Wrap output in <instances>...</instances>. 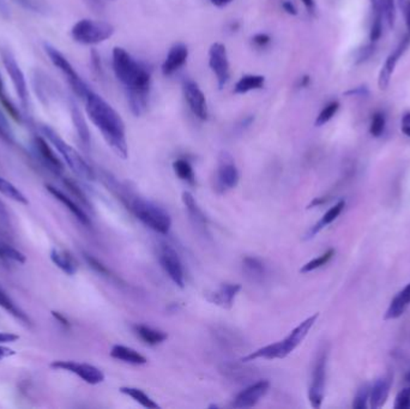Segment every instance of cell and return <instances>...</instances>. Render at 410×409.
Segmentation results:
<instances>
[{"label": "cell", "mask_w": 410, "mask_h": 409, "mask_svg": "<svg viewBox=\"0 0 410 409\" xmlns=\"http://www.w3.org/2000/svg\"><path fill=\"white\" fill-rule=\"evenodd\" d=\"M113 69L115 76L127 91L131 111L137 117L142 115L149 100L150 72L122 47L113 49Z\"/></svg>", "instance_id": "6da1fadb"}, {"label": "cell", "mask_w": 410, "mask_h": 409, "mask_svg": "<svg viewBox=\"0 0 410 409\" xmlns=\"http://www.w3.org/2000/svg\"><path fill=\"white\" fill-rule=\"evenodd\" d=\"M84 101L88 117L100 130L107 144L117 155L122 159H127L129 147L126 142L125 124L120 115L93 91L88 93Z\"/></svg>", "instance_id": "7a4b0ae2"}, {"label": "cell", "mask_w": 410, "mask_h": 409, "mask_svg": "<svg viewBox=\"0 0 410 409\" xmlns=\"http://www.w3.org/2000/svg\"><path fill=\"white\" fill-rule=\"evenodd\" d=\"M318 317H319V313H314L309 318L305 319L304 322H301L297 327L293 329L286 339L278 341L276 344H268L265 347L257 349L255 352L250 353L248 356H244L241 361L248 363V361H257V359L274 361V359H283L286 356H288L305 340V337L307 336L309 330L317 322Z\"/></svg>", "instance_id": "3957f363"}, {"label": "cell", "mask_w": 410, "mask_h": 409, "mask_svg": "<svg viewBox=\"0 0 410 409\" xmlns=\"http://www.w3.org/2000/svg\"><path fill=\"white\" fill-rule=\"evenodd\" d=\"M127 207L139 221L156 233L162 235L169 233L172 227L171 215L160 205L141 197H134L132 200H127Z\"/></svg>", "instance_id": "277c9868"}, {"label": "cell", "mask_w": 410, "mask_h": 409, "mask_svg": "<svg viewBox=\"0 0 410 409\" xmlns=\"http://www.w3.org/2000/svg\"><path fill=\"white\" fill-rule=\"evenodd\" d=\"M41 130H42L45 138L60 154L63 160L65 161V164L71 168V171L75 174H77L79 178L84 179V181H95L96 176H95L93 168L90 167L86 160L82 157L81 154L75 148L71 147L69 143H66L65 141L61 138L53 129H51L47 125H42Z\"/></svg>", "instance_id": "5b68a950"}, {"label": "cell", "mask_w": 410, "mask_h": 409, "mask_svg": "<svg viewBox=\"0 0 410 409\" xmlns=\"http://www.w3.org/2000/svg\"><path fill=\"white\" fill-rule=\"evenodd\" d=\"M113 34V25L95 20H81L71 29L73 40L82 45H96L106 41Z\"/></svg>", "instance_id": "8992f818"}, {"label": "cell", "mask_w": 410, "mask_h": 409, "mask_svg": "<svg viewBox=\"0 0 410 409\" xmlns=\"http://www.w3.org/2000/svg\"><path fill=\"white\" fill-rule=\"evenodd\" d=\"M45 48L46 53L49 54V60L52 62V64L56 67L59 69L61 74H64V77L66 78V81L69 83V86H71L73 93L77 95L78 98L84 100L90 91V88L82 79L81 76L77 74V71L71 65V63L66 59L64 54L60 53L57 48H54L52 46L46 45Z\"/></svg>", "instance_id": "52a82bcc"}, {"label": "cell", "mask_w": 410, "mask_h": 409, "mask_svg": "<svg viewBox=\"0 0 410 409\" xmlns=\"http://www.w3.org/2000/svg\"><path fill=\"white\" fill-rule=\"evenodd\" d=\"M215 179V190L217 193L231 191L239 184V171L229 152H222L219 154Z\"/></svg>", "instance_id": "ba28073f"}, {"label": "cell", "mask_w": 410, "mask_h": 409, "mask_svg": "<svg viewBox=\"0 0 410 409\" xmlns=\"http://www.w3.org/2000/svg\"><path fill=\"white\" fill-rule=\"evenodd\" d=\"M326 361H328V352L323 349L318 354L314 368L312 371V379L309 389V403L313 408H321L323 400H324L325 377H326Z\"/></svg>", "instance_id": "9c48e42d"}, {"label": "cell", "mask_w": 410, "mask_h": 409, "mask_svg": "<svg viewBox=\"0 0 410 409\" xmlns=\"http://www.w3.org/2000/svg\"><path fill=\"white\" fill-rule=\"evenodd\" d=\"M1 59H3L5 70H6V72L10 76V79H11V83H13V88H15L17 96L20 98V103L23 105L25 108H27L29 103V93L23 71L20 70V65L17 64L16 59L13 57V54L8 49H3L1 51Z\"/></svg>", "instance_id": "30bf717a"}, {"label": "cell", "mask_w": 410, "mask_h": 409, "mask_svg": "<svg viewBox=\"0 0 410 409\" xmlns=\"http://www.w3.org/2000/svg\"><path fill=\"white\" fill-rule=\"evenodd\" d=\"M51 368L54 370H63L68 372L77 375L81 379L90 385H98L105 381V375L101 370L95 368L93 365L86 363H77L72 361H56L51 364Z\"/></svg>", "instance_id": "8fae6325"}, {"label": "cell", "mask_w": 410, "mask_h": 409, "mask_svg": "<svg viewBox=\"0 0 410 409\" xmlns=\"http://www.w3.org/2000/svg\"><path fill=\"white\" fill-rule=\"evenodd\" d=\"M159 262L165 273L172 281L180 287H185V274H184L183 263L180 261L177 251L167 244L159 246Z\"/></svg>", "instance_id": "7c38bea8"}, {"label": "cell", "mask_w": 410, "mask_h": 409, "mask_svg": "<svg viewBox=\"0 0 410 409\" xmlns=\"http://www.w3.org/2000/svg\"><path fill=\"white\" fill-rule=\"evenodd\" d=\"M209 66L215 74L219 89H222L229 81V60L227 49L224 44L216 42L209 49Z\"/></svg>", "instance_id": "4fadbf2b"}, {"label": "cell", "mask_w": 410, "mask_h": 409, "mask_svg": "<svg viewBox=\"0 0 410 409\" xmlns=\"http://www.w3.org/2000/svg\"><path fill=\"white\" fill-rule=\"evenodd\" d=\"M269 389H270V382L268 379H262L248 385V388L241 390L234 397L232 402L233 408L245 409L255 407L260 401V398L268 394Z\"/></svg>", "instance_id": "5bb4252c"}, {"label": "cell", "mask_w": 410, "mask_h": 409, "mask_svg": "<svg viewBox=\"0 0 410 409\" xmlns=\"http://www.w3.org/2000/svg\"><path fill=\"white\" fill-rule=\"evenodd\" d=\"M409 46L410 35L408 34L399 41L397 47L394 49V52L386 58L385 64L383 65L382 70L379 72V76H378V86H379L380 91H385L386 88L390 84L395 67L397 65V63L399 62V59L403 57V54L406 53V49L409 48Z\"/></svg>", "instance_id": "9a60e30c"}, {"label": "cell", "mask_w": 410, "mask_h": 409, "mask_svg": "<svg viewBox=\"0 0 410 409\" xmlns=\"http://www.w3.org/2000/svg\"><path fill=\"white\" fill-rule=\"evenodd\" d=\"M184 95L187 103L190 106L192 113L197 118L205 120L207 118V98L202 89L197 83L193 81H185L184 82Z\"/></svg>", "instance_id": "2e32d148"}, {"label": "cell", "mask_w": 410, "mask_h": 409, "mask_svg": "<svg viewBox=\"0 0 410 409\" xmlns=\"http://www.w3.org/2000/svg\"><path fill=\"white\" fill-rule=\"evenodd\" d=\"M240 291L241 286L239 283H224L216 291L209 293L207 295V300L216 306L229 310L234 305L236 295L239 294Z\"/></svg>", "instance_id": "e0dca14e"}, {"label": "cell", "mask_w": 410, "mask_h": 409, "mask_svg": "<svg viewBox=\"0 0 410 409\" xmlns=\"http://www.w3.org/2000/svg\"><path fill=\"white\" fill-rule=\"evenodd\" d=\"M34 145H35L37 154L40 156L41 161L52 172L57 173V174L63 172L64 164L61 162L60 159L58 157L57 154L54 152L53 149L51 148L49 142H47V139L44 138V137H37L35 141H34Z\"/></svg>", "instance_id": "ac0fdd59"}, {"label": "cell", "mask_w": 410, "mask_h": 409, "mask_svg": "<svg viewBox=\"0 0 410 409\" xmlns=\"http://www.w3.org/2000/svg\"><path fill=\"white\" fill-rule=\"evenodd\" d=\"M187 57H188V49H187L186 45L177 44V45L173 46L167 54L166 60L163 63V74L172 76L174 72H177L181 66L185 65Z\"/></svg>", "instance_id": "d6986e66"}, {"label": "cell", "mask_w": 410, "mask_h": 409, "mask_svg": "<svg viewBox=\"0 0 410 409\" xmlns=\"http://www.w3.org/2000/svg\"><path fill=\"white\" fill-rule=\"evenodd\" d=\"M183 203L186 208L187 214L190 216L192 223L195 227H197L199 232L202 233H207V216L204 215L203 210L199 208L198 203L196 201L195 197L191 193H183Z\"/></svg>", "instance_id": "ffe728a7"}, {"label": "cell", "mask_w": 410, "mask_h": 409, "mask_svg": "<svg viewBox=\"0 0 410 409\" xmlns=\"http://www.w3.org/2000/svg\"><path fill=\"white\" fill-rule=\"evenodd\" d=\"M46 188L49 190V193H51L56 200H58V201L60 202L61 204L65 205L66 208L69 209L73 216L76 217L78 221L81 222L82 225L87 226V227H89V226L91 225L90 219L88 217V215L84 213V210H83L77 203H75L69 196H66L65 193L60 191L59 188L51 186V185H46Z\"/></svg>", "instance_id": "44dd1931"}, {"label": "cell", "mask_w": 410, "mask_h": 409, "mask_svg": "<svg viewBox=\"0 0 410 409\" xmlns=\"http://www.w3.org/2000/svg\"><path fill=\"white\" fill-rule=\"evenodd\" d=\"M391 383H392L391 375H386L374 383L370 391L371 408L378 409L383 407L390 393Z\"/></svg>", "instance_id": "7402d4cb"}, {"label": "cell", "mask_w": 410, "mask_h": 409, "mask_svg": "<svg viewBox=\"0 0 410 409\" xmlns=\"http://www.w3.org/2000/svg\"><path fill=\"white\" fill-rule=\"evenodd\" d=\"M110 356L126 364L144 365L148 363V359L143 354L137 352L134 348L126 347L122 344L113 346L110 349Z\"/></svg>", "instance_id": "603a6c76"}, {"label": "cell", "mask_w": 410, "mask_h": 409, "mask_svg": "<svg viewBox=\"0 0 410 409\" xmlns=\"http://www.w3.org/2000/svg\"><path fill=\"white\" fill-rule=\"evenodd\" d=\"M409 304L410 283L392 299V301H391L390 306L387 309L384 318L386 320H389V319H396L398 317H401L406 311V307L409 306Z\"/></svg>", "instance_id": "cb8c5ba5"}, {"label": "cell", "mask_w": 410, "mask_h": 409, "mask_svg": "<svg viewBox=\"0 0 410 409\" xmlns=\"http://www.w3.org/2000/svg\"><path fill=\"white\" fill-rule=\"evenodd\" d=\"M51 261L56 264V266L60 269L61 271H64L66 275L69 276H72V275L76 274L78 271V263L75 258L72 257V254L68 252L65 250H59V249H52L51 251Z\"/></svg>", "instance_id": "d4e9b609"}, {"label": "cell", "mask_w": 410, "mask_h": 409, "mask_svg": "<svg viewBox=\"0 0 410 409\" xmlns=\"http://www.w3.org/2000/svg\"><path fill=\"white\" fill-rule=\"evenodd\" d=\"M345 207V202L340 201L338 204H335L333 208H330L329 210L323 215L321 220H319L316 225L312 226V227L309 228V232L305 235V239H306V240L312 239V238L316 237V235L321 232V229L325 228L326 226L331 225V223L340 216V214L342 213V210H343Z\"/></svg>", "instance_id": "484cf974"}, {"label": "cell", "mask_w": 410, "mask_h": 409, "mask_svg": "<svg viewBox=\"0 0 410 409\" xmlns=\"http://www.w3.org/2000/svg\"><path fill=\"white\" fill-rule=\"evenodd\" d=\"M134 330L136 332V335L139 336L144 344H149V346H158V344H163L168 339L167 332L159 330V329L148 327L144 324L134 325Z\"/></svg>", "instance_id": "4316f807"}, {"label": "cell", "mask_w": 410, "mask_h": 409, "mask_svg": "<svg viewBox=\"0 0 410 409\" xmlns=\"http://www.w3.org/2000/svg\"><path fill=\"white\" fill-rule=\"evenodd\" d=\"M243 271L248 280L253 283H260L265 275L264 263L260 258L248 256L243 259Z\"/></svg>", "instance_id": "83f0119b"}, {"label": "cell", "mask_w": 410, "mask_h": 409, "mask_svg": "<svg viewBox=\"0 0 410 409\" xmlns=\"http://www.w3.org/2000/svg\"><path fill=\"white\" fill-rule=\"evenodd\" d=\"M264 76L260 74H245L240 78L234 86L236 94H246L248 91H258L264 86Z\"/></svg>", "instance_id": "f1b7e54d"}, {"label": "cell", "mask_w": 410, "mask_h": 409, "mask_svg": "<svg viewBox=\"0 0 410 409\" xmlns=\"http://www.w3.org/2000/svg\"><path fill=\"white\" fill-rule=\"evenodd\" d=\"M71 118H72L73 125H75V129L77 131L78 137L81 139L82 143L87 145V147H89V129L87 125L86 119L82 115V112L79 111L77 105H75V103H71Z\"/></svg>", "instance_id": "f546056e"}, {"label": "cell", "mask_w": 410, "mask_h": 409, "mask_svg": "<svg viewBox=\"0 0 410 409\" xmlns=\"http://www.w3.org/2000/svg\"><path fill=\"white\" fill-rule=\"evenodd\" d=\"M0 307H3L5 311L8 312L10 315H13L15 318L18 319L20 322L25 324L30 323L28 316L25 315V311H22L18 305H17L13 299L8 297V293L3 290V287L0 286Z\"/></svg>", "instance_id": "4dcf8cb0"}, {"label": "cell", "mask_w": 410, "mask_h": 409, "mask_svg": "<svg viewBox=\"0 0 410 409\" xmlns=\"http://www.w3.org/2000/svg\"><path fill=\"white\" fill-rule=\"evenodd\" d=\"M120 393L131 397L132 400H134V401L139 403V405H143L144 408H160V405H158L150 396H148V395H146L143 390H141V389L132 388V387H122V388H120Z\"/></svg>", "instance_id": "1f68e13d"}, {"label": "cell", "mask_w": 410, "mask_h": 409, "mask_svg": "<svg viewBox=\"0 0 410 409\" xmlns=\"http://www.w3.org/2000/svg\"><path fill=\"white\" fill-rule=\"evenodd\" d=\"M173 169L175 174L183 181H186L187 184L196 185V176L193 172L191 164L187 160L179 159L173 162Z\"/></svg>", "instance_id": "d6a6232c"}, {"label": "cell", "mask_w": 410, "mask_h": 409, "mask_svg": "<svg viewBox=\"0 0 410 409\" xmlns=\"http://www.w3.org/2000/svg\"><path fill=\"white\" fill-rule=\"evenodd\" d=\"M0 193H3L4 196L8 197L13 201L18 202L22 204H28V198L20 191L15 185L11 184L10 181L4 179L3 176H0Z\"/></svg>", "instance_id": "836d02e7"}, {"label": "cell", "mask_w": 410, "mask_h": 409, "mask_svg": "<svg viewBox=\"0 0 410 409\" xmlns=\"http://www.w3.org/2000/svg\"><path fill=\"white\" fill-rule=\"evenodd\" d=\"M0 103H1L3 107H4L5 111L8 112V115H10L13 120H16L18 123L22 122V117H20L18 108L15 106V103L8 98V95L5 93L4 83H3L1 76H0Z\"/></svg>", "instance_id": "e575fe53"}, {"label": "cell", "mask_w": 410, "mask_h": 409, "mask_svg": "<svg viewBox=\"0 0 410 409\" xmlns=\"http://www.w3.org/2000/svg\"><path fill=\"white\" fill-rule=\"evenodd\" d=\"M335 256V250L333 249H329V250L324 252V254L319 256V257L314 258L312 261H309V263H306L302 268L300 269V273L302 274H306V273H311V271H316V269H319L321 266H325L326 263L329 262L330 259Z\"/></svg>", "instance_id": "d590c367"}, {"label": "cell", "mask_w": 410, "mask_h": 409, "mask_svg": "<svg viewBox=\"0 0 410 409\" xmlns=\"http://www.w3.org/2000/svg\"><path fill=\"white\" fill-rule=\"evenodd\" d=\"M383 22H384V15H383V8H373V22L371 27L370 40L371 42H377L383 34Z\"/></svg>", "instance_id": "8d00e7d4"}, {"label": "cell", "mask_w": 410, "mask_h": 409, "mask_svg": "<svg viewBox=\"0 0 410 409\" xmlns=\"http://www.w3.org/2000/svg\"><path fill=\"white\" fill-rule=\"evenodd\" d=\"M338 110H340V103H338V101H331V103H328V105L321 110V113L318 115L314 125L321 127L323 126V125H325V124L329 123L330 120H331V119L335 117V115L338 113Z\"/></svg>", "instance_id": "74e56055"}, {"label": "cell", "mask_w": 410, "mask_h": 409, "mask_svg": "<svg viewBox=\"0 0 410 409\" xmlns=\"http://www.w3.org/2000/svg\"><path fill=\"white\" fill-rule=\"evenodd\" d=\"M0 258L20 263V264H25V261H27L25 254H22L20 251L13 249V246L4 244V242H0Z\"/></svg>", "instance_id": "f35d334b"}, {"label": "cell", "mask_w": 410, "mask_h": 409, "mask_svg": "<svg viewBox=\"0 0 410 409\" xmlns=\"http://www.w3.org/2000/svg\"><path fill=\"white\" fill-rule=\"evenodd\" d=\"M382 3L383 15L384 21L389 28H394L395 20H396V4L395 0H380Z\"/></svg>", "instance_id": "ab89813d"}, {"label": "cell", "mask_w": 410, "mask_h": 409, "mask_svg": "<svg viewBox=\"0 0 410 409\" xmlns=\"http://www.w3.org/2000/svg\"><path fill=\"white\" fill-rule=\"evenodd\" d=\"M386 119L382 112L374 113L371 122L370 134L373 137H380L385 130Z\"/></svg>", "instance_id": "60d3db41"}, {"label": "cell", "mask_w": 410, "mask_h": 409, "mask_svg": "<svg viewBox=\"0 0 410 409\" xmlns=\"http://www.w3.org/2000/svg\"><path fill=\"white\" fill-rule=\"evenodd\" d=\"M370 391L371 389L369 385H362L361 388L359 389L357 396H355V398H354L353 408H367V401L370 400Z\"/></svg>", "instance_id": "b9f144b4"}, {"label": "cell", "mask_w": 410, "mask_h": 409, "mask_svg": "<svg viewBox=\"0 0 410 409\" xmlns=\"http://www.w3.org/2000/svg\"><path fill=\"white\" fill-rule=\"evenodd\" d=\"M84 259H86L87 263L89 264L90 268L96 271V273H98V274L107 276V278H115V276L110 273V269H108L106 266H103L98 259L93 257L91 254H84Z\"/></svg>", "instance_id": "7bdbcfd3"}, {"label": "cell", "mask_w": 410, "mask_h": 409, "mask_svg": "<svg viewBox=\"0 0 410 409\" xmlns=\"http://www.w3.org/2000/svg\"><path fill=\"white\" fill-rule=\"evenodd\" d=\"M374 54V44L372 42L371 45H366L361 48L357 49V52L354 53V63L355 64H362V63L367 62Z\"/></svg>", "instance_id": "ee69618b"}, {"label": "cell", "mask_w": 410, "mask_h": 409, "mask_svg": "<svg viewBox=\"0 0 410 409\" xmlns=\"http://www.w3.org/2000/svg\"><path fill=\"white\" fill-rule=\"evenodd\" d=\"M0 137L4 139L8 143L13 142V132L11 127L8 125V120L5 118L4 115L0 112Z\"/></svg>", "instance_id": "f6af8a7d"}, {"label": "cell", "mask_w": 410, "mask_h": 409, "mask_svg": "<svg viewBox=\"0 0 410 409\" xmlns=\"http://www.w3.org/2000/svg\"><path fill=\"white\" fill-rule=\"evenodd\" d=\"M395 408L406 409L410 408V387L404 388L398 393L395 402Z\"/></svg>", "instance_id": "bcb514c9"}, {"label": "cell", "mask_w": 410, "mask_h": 409, "mask_svg": "<svg viewBox=\"0 0 410 409\" xmlns=\"http://www.w3.org/2000/svg\"><path fill=\"white\" fill-rule=\"evenodd\" d=\"M15 1L35 13H41L45 8L44 1H40V0H15Z\"/></svg>", "instance_id": "7dc6e473"}, {"label": "cell", "mask_w": 410, "mask_h": 409, "mask_svg": "<svg viewBox=\"0 0 410 409\" xmlns=\"http://www.w3.org/2000/svg\"><path fill=\"white\" fill-rule=\"evenodd\" d=\"M345 96H350V98H367L370 95V91L366 86H357V88H352L348 91H345Z\"/></svg>", "instance_id": "c3c4849f"}, {"label": "cell", "mask_w": 410, "mask_h": 409, "mask_svg": "<svg viewBox=\"0 0 410 409\" xmlns=\"http://www.w3.org/2000/svg\"><path fill=\"white\" fill-rule=\"evenodd\" d=\"M270 37H269L268 34H257L253 37V42H255V45L260 46V47H264V46L268 45L269 42H270Z\"/></svg>", "instance_id": "681fc988"}, {"label": "cell", "mask_w": 410, "mask_h": 409, "mask_svg": "<svg viewBox=\"0 0 410 409\" xmlns=\"http://www.w3.org/2000/svg\"><path fill=\"white\" fill-rule=\"evenodd\" d=\"M17 340H20V336L16 334L0 332V344H10Z\"/></svg>", "instance_id": "f907efd6"}, {"label": "cell", "mask_w": 410, "mask_h": 409, "mask_svg": "<svg viewBox=\"0 0 410 409\" xmlns=\"http://www.w3.org/2000/svg\"><path fill=\"white\" fill-rule=\"evenodd\" d=\"M282 8H283L286 13H289V15H293V16L297 15V8H295V5L293 4L292 1H288V0H287V1H283Z\"/></svg>", "instance_id": "816d5d0a"}, {"label": "cell", "mask_w": 410, "mask_h": 409, "mask_svg": "<svg viewBox=\"0 0 410 409\" xmlns=\"http://www.w3.org/2000/svg\"><path fill=\"white\" fill-rule=\"evenodd\" d=\"M15 354H16V352L11 348L0 346V361H3L5 358H8V356H15Z\"/></svg>", "instance_id": "f5cc1de1"}, {"label": "cell", "mask_w": 410, "mask_h": 409, "mask_svg": "<svg viewBox=\"0 0 410 409\" xmlns=\"http://www.w3.org/2000/svg\"><path fill=\"white\" fill-rule=\"evenodd\" d=\"M403 8H404V15H406V29H408V33L410 35V0H406V4Z\"/></svg>", "instance_id": "db71d44e"}, {"label": "cell", "mask_w": 410, "mask_h": 409, "mask_svg": "<svg viewBox=\"0 0 410 409\" xmlns=\"http://www.w3.org/2000/svg\"><path fill=\"white\" fill-rule=\"evenodd\" d=\"M210 1L215 6H217V8H224V6L229 4V3H232L233 0H210Z\"/></svg>", "instance_id": "11a10c76"}, {"label": "cell", "mask_w": 410, "mask_h": 409, "mask_svg": "<svg viewBox=\"0 0 410 409\" xmlns=\"http://www.w3.org/2000/svg\"><path fill=\"white\" fill-rule=\"evenodd\" d=\"M301 1H302V4L306 8H309V11H313V8H314V0H301Z\"/></svg>", "instance_id": "9f6ffc18"}, {"label": "cell", "mask_w": 410, "mask_h": 409, "mask_svg": "<svg viewBox=\"0 0 410 409\" xmlns=\"http://www.w3.org/2000/svg\"><path fill=\"white\" fill-rule=\"evenodd\" d=\"M53 313L54 317L60 322L61 324H64V325H69V322H68V319L64 318L63 316L59 315L58 312H52Z\"/></svg>", "instance_id": "6f0895ef"}, {"label": "cell", "mask_w": 410, "mask_h": 409, "mask_svg": "<svg viewBox=\"0 0 410 409\" xmlns=\"http://www.w3.org/2000/svg\"><path fill=\"white\" fill-rule=\"evenodd\" d=\"M408 125H410V112H406L402 117V126H408Z\"/></svg>", "instance_id": "680465c9"}, {"label": "cell", "mask_w": 410, "mask_h": 409, "mask_svg": "<svg viewBox=\"0 0 410 409\" xmlns=\"http://www.w3.org/2000/svg\"><path fill=\"white\" fill-rule=\"evenodd\" d=\"M309 76H305V77L301 78L300 86H309Z\"/></svg>", "instance_id": "91938a15"}, {"label": "cell", "mask_w": 410, "mask_h": 409, "mask_svg": "<svg viewBox=\"0 0 410 409\" xmlns=\"http://www.w3.org/2000/svg\"><path fill=\"white\" fill-rule=\"evenodd\" d=\"M371 3H372V8H382V3H380V0H371Z\"/></svg>", "instance_id": "94428289"}, {"label": "cell", "mask_w": 410, "mask_h": 409, "mask_svg": "<svg viewBox=\"0 0 410 409\" xmlns=\"http://www.w3.org/2000/svg\"><path fill=\"white\" fill-rule=\"evenodd\" d=\"M402 132L410 138V125H408V126H402Z\"/></svg>", "instance_id": "6125c7cd"}, {"label": "cell", "mask_w": 410, "mask_h": 409, "mask_svg": "<svg viewBox=\"0 0 410 409\" xmlns=\"http://www.w3.org/2000/svg\"><path fill=\"white\" fill-rule=\"evenodd\" d=\"M0 214L1 215H6V210H5L4 204H3V202L0 201Z\"/></svg>", "instance_id": "be15d7a7"}, {"label": "cell", "mask_w": 410, "mask_h": 409, "mask_svg": "<svg viewBox=\"0 0 410 409\" xmlns=\"http://www.w3.org/2000/svg\"><path fill=\"white\" fill-rule=\"evenodd\" d=\"M398 1H399V5H401V6H404V4H406V0H398Z\"/></svg>", "instance_id": "e7e4bbea"}, {"label": "cell", "mask_w": 410, "mask_h": 409, "mask_svg": "<svg viewBox=\"0 0 410 409\" xmlns=\"http://www.w3.org/2000/svg\"><path fill=\"white\" fill-rule=\"evenodd\" d=\"M406 382H409V383H410V372L409 373H406Z\"/></svg>", "instance_id": "03108f58"}]
</instances>
